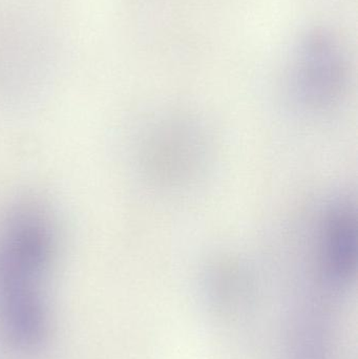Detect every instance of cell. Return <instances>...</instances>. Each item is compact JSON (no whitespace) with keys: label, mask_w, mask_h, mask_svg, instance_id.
Masks as SVG:
<instances>
[{"label":"cell","mask_w":358,"mask_h":359,"mask_svg":"<svg viewBox=\"0 0 358 359\" xmlns=\"http://www.w3.org/2000/svg\"><path fill=\"white\" fill-rule=\"evenodd\" d=\"M346 65L338 41L315 31L305 36L294 53L290 83L298 100L312 109H328L342 94Z\"/></svg>","instance_id":"cell-1"},{"label":"cell","mask_w":358,"mask_h":359,"mask_svg":"<svg viewBox=\"0 0 358 359\" xmlns=\"http://www.w3.org/2000/svg\"><path fill=\"white\" fill-rule=\"evenodd\" d=\"M317 255L322 271L331 282L349 280L357 265V217L347 201L328 207L319 224Z\"/></svg>","instance_id":"cell-4"},{"label":"cell","mask_w":358,"mask_h":359,"mask_svg":"<svg viewBox=\"0 0 358 359\" xmlns=\"http://www.w3.org/2000/svg\"><path fill=\"white\" fill-rule=\"evenodd\" d=\"M41 282L0 272V337L19 353L39 351L48 339V308Z\"/></svg>","instance_id":"cell-2"},{"label":"cell","mask_w":358,"mask_h":359,"mask_svg":"<svg viewBox=\"0 0 358 359\" xmlns=\"http://www.w3.org/2000/svg\"><path fill=\"white\" fill-rule=\"evenodd\" d=\"M201 135L188 122L170 121L156 128L144 144V164L156 181L177 184L195 172L203 151Z\"/></svg>","instance_id":"cell-3"}]
</instances>
